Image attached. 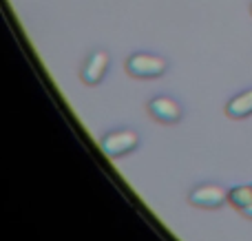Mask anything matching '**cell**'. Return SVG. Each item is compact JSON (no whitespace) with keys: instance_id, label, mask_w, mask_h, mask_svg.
Masks as SVG:
<instances>
[{"instance_id":"6da1fadb","label":"cell","mask_w":252,"mask_h":241,"mask_svg":"<svg viewBox=\"0 0 252 241\" xmlns=\"http://www.w3.org/2000/svg\"><path fill=\"white\" fill-rule=\"evenodd\" d=\"M166 71H168V60H164L161 56H155V53L139 51L128 56V60H126V73L137 80H157Z\"/></svg>"},{"instance_id":"5b68a950","label":"cell","mask_w":252,"mask_h":241,"mask_svg":"<svg viewBox=\"0 0 252 241\" xmlns=\"http://www.w3.org/2000/svg\"><path fill=\"white\" fill-rule=\"evenodd\" d=\"M146 111L155 122L159 124H177L182 120L184 111L179 106V102L170 95H155L148 100L146 104Z\"/></svg>"},{"instance_id":"9c48e42d","label":"cell","mask_w":252,"mask_h":241,"mask_svg":"<svg viewBox=\"0 0 252 241\" xmlns=\"http://www.w3.org/2000/svg\"><path fill=\"white\" fill-rule=\"evenodd\" d=\"M250 11H252V4H250Z\"/></svg>"},{"instance_id":"277c9868","label":"cell","mask_w":252,"mask_h":241,"mask_svg":"<svg viewBox=\"0 0 252 241\" xmlns=\"http://www.w3.org/2000/svg\"><path fill=\"white\" fill-rule=\"evenodd\" d=\"M188 202L197 208L215 211V208H221L228 202V190L219 184H197L188 193Z\"/></svg>"},{"instance_id":"52a82bcc","label":"cell","mask_w":252,"mask_h":241,"mask_svg":"<svg viewBox=\"0 0 252 241\" xmlns=\"http://www.w3.org/2000/svg\"><path fill=\"white\" fill-rule=\"evenodd\" d=\"M228 204H232L235 208H246L252 204V184H241L228 190Z\"/></svg>"},{"instance_id":"ba28073f","label":"cell","mask_w":252,"mask_h":241,"mask_svg":"<svg viewBox=\"0 0 252 241\" xmlns=\"http://www.w3.org/2000/svg\"><path fill=\"white\" fill-rule=\"evenodd\" d=\"M241 215L248 217V219H252V204H250V206H246V208H241Z\"/></svg>"},{"instance_id":"7a4b0ae2","label":"cell","mask_w":252,"mask_h":241,"mask_svg":"<svg viewBox=\"0 0 252 241\" xmlns=\"http://www.w3.org/2000/svg\"><path fill=\"white\" fill-rule=\"evenodd\" d=\"M100 146L104 151V155L118 159V157L133 153V151H137L139 135L133 128H113V131H106L100 137Z\"/></svg>"},{"instance_id":"8992f818","label":"cell","mask_w":252,"mask_h":241,"mask_svg":"<svg viewBox=\"0 0 252 241\" xmlns=\"http://www.w3.org/2000/svg\"><path fill=\"white\" fill-rule=\"evenodd\" d=\"M226 115L232 120H244V118H248V115H252V89L235 95L232 100H228Z\"/></svg>"},{"instance_id":"3957f363","label":"cell","mask_w":252,"mask_h":241,"mask_svg":"<svg viewBox=\"0 0 252 241\" xmlns=\"http://www.w3.org/2000/svg\"><path fill=\"white\" fill-rule=\"evenodd\" d=\"M111 66V56L104 49H93L87 58H84L82 66H80V80L89 87H95L106 78Z\"/></svg>"}]
</instances>
